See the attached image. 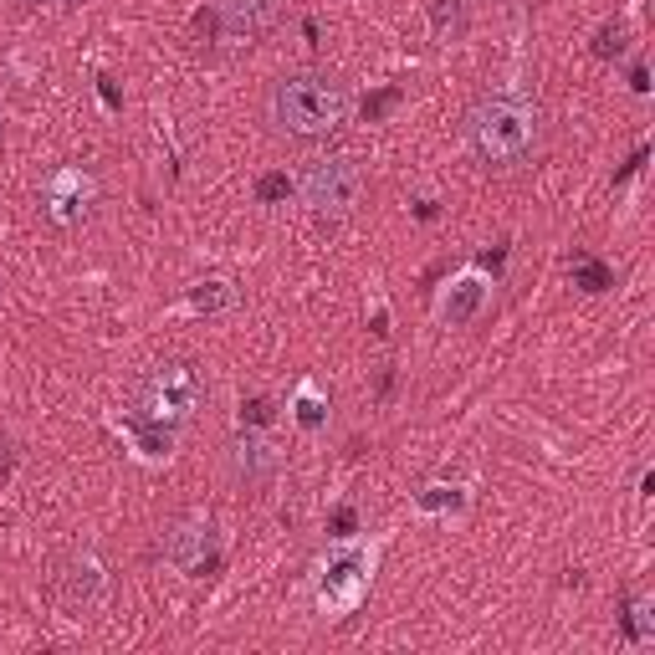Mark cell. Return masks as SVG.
Segmentation results:
<instances>
[{
	"instance_id": "obj_1",
	"label": "cell",
	"mask_w": 655,
	"mask_h": 655,
	"mask_svg": "<svg viewBox=\"0 0 655 655\" xmlns=\"http://www.w3.org/2000/svg\"><path fill=\"white\" fill-rule=\"evenodd\" d=\"M466 149L487 169H522L543 154L548 139V113L533 93L522 87H487L461 118Z\"/></svg>"
},
{
	"instance_id": "obj_2",
	"label": "cell",
	"mask_w": 655,
	"mask_h": 655,
	"mask_svg": "<svg viewBox=\"0 0 655 655\" xmlns=\"http://www.w3.org/2000/svg\"><path fill=\"white\" fill-rule=\"evenodd\" d=\"M354 118V93L338 72L323 67H292L267 87V123L277 139L292 144H328Z\"/></svg>"
},
{
	"instance_id": "obj_3",
	"label": "cell",
	"mask_w": 655,
	"mask_h": 655,
	"mask_svg": "<svg viewBox=\"0 0 655 655\" xmlns=\"http://www.w3.org/2000/svg\"><path fill=\"white\" fill-rule=\"evenodd\" d=\"M200 405H205V374L190 359H159L134 384V410L144 420H159V425H174V430H180Z\"/></svg>"
},
{
	"instance_id": "obj_4",
	"label": "cell",
	"mask_w": 655,
	"mask_h": 655,
	"mask_svg": "<svg viewBox=\"0 0 655 655\" xmlns=\"http://www.w3.org/2000/svg\"><path fill=\"white\" fill-rule=\"evenodd\" d=\"M359 195H364V169H359V159H348V154L313 159L308 169L297 174V200L328 226L343 221V215L359 205Z\"/></svg>"
},
{
	"instance_id": "obj_5",
	"label": "cell",
	"mask_w": 655,
	"mask_h": 655,
	"mask_svg": "<svg viewBox=\"0 0 655 655\" xmlns=\"http://www.w3.org/2000/svg\"><path fill=\"white\" fill-rule=\"evenodd\" d=\"M164 563L185 579H215L221 574V528L205 512H185L164 528Z\"/></svg>"
},
{
	"instance_id": "obj_6",
	"label": "cell",
	"mask_w": 655,
	"mask_h": 655,
	"mask_svg": "<svg viewBox=\"0 0 655 655\" xmlns=\"http://www.w3.org/2000/svg\"><path fill=\"white\" fill-rule=\"evenodd\" d=\"M98 200H103V185H98V174L87 164H57L47 180H41V190H36L41 215H47L52 226H62V231L82 226L87 215L98 210Z\"/></svg>"
},
{
	"instance_id": "obj_7",
	"label": "cell",
	"mask_w": 655,
	"mask_h": 655,
	"mask_svg": "<svg viewBox=\"0 0 655 655\" xmlns=\"http://www.w3.org/2000/svg\"><path fill=\"white\" fill-rule=\"evenodd\" d=\"M47 589L67 615H87V609L108 594V569H103V558L93 548H67V553L52 558Z\"/></svg>"
},
{
	"instance_id": "obj_8",
	"label": "cell",
	"mask_w": 655,
	"mask_h": 655,
	"mask_svg": "<svg viewBox=\"0 0 655 655\" xmlns=\"http://www.w3.org/2000/svg\"><path fill=\"white\" fill-rule=\"evenodd\" d=\"M221 466H226V476H231V487H241V492H261V487H272V482H277L282 451L241 425V435H231L226 451H221Z\"/></svg>"
},
{
	"instance_id": "obj_9",
	"label": "cell",
	"mask_w": 655,
	"mask_h": 655,
	"mask_svg": "<svg viewBox=\"0 0 655 655\" xmlns=\"http://www.w3.org/2000/svg\"><path fill=\"white\" fill-rule=\"evenodd\" d=\"M215 6V26H221V41L231 47H251L261 41L287 11V0H210Z\"/></svg>"
},
{
	"instance_id": "obj_10",
	"label": "cell",
	"mask_w": 655,
	"mask_h": 655,
	"mask_svg": "<svg viewBox=\"0 0 655 655\" xmlns=\"http://www.w3.org/2000/svg\"><path fill=\"white\" fill-rule=\"evenodd\" d=\"M369 569H374V558L369 553H338L328 569H323V604L328 609H354L369 589Z\"/></svg>"
},
{
	"instance_id": "obj_11",
	"label": "cell",
	"mask_w": 655,
	"mask_h": 655,
	"mask_svg": "<svg viewBox=\"0 0 655 655\" xmlns=\"http://www.w3.org/2000/svg\"><path fill=\"white\" fill-rule=\"evenodd\" d=\"M482 302H487V282H476V277H461L456 287H451V297H446V308H441V318L451 323V328H466L476 313H482Z\"/></svg>"
},
{
	"instance_id": "obj_12",
	"label": "cell",
	"mask_w": 655,
	"mask_h": 655,
	"mask_svg": "<svg viewBox=\"0 0 655 655\" xmlns=\"http://www.w3.org/2000/svg\"><path fill=\"white\" fill-rule=\"evenodd\" d=\"M569 277H574V287L589 292V297H599V292L615 287V267L599 261V256H589V251H569Z\"/></svg>"
},
{
	"instance_id": "obj_13",
	"label": "cell",
	"mask_w": 655,
	"mask_h": 655,
	"mask_svg": "<svg viewBox=\"0 0 655 655\" xmlns=\"http://www.w3.org/2000/svg\"><path fill=\"white\" fill-rule=\"evenodd\" d=\"M123 425H128V435L139 441L144 456H169V446H174V425H159V420H144V415H128Z\"/></svg>"
},
{
	"instance_id": "obj_14",
	"label": "cell",
	"mask_w": 655,
	"mask_h": 655,
	"mask_svg": "<svg viewBox=\"0 0 655 655\" xmlns=\"http://www.w3.org/2000/svg\"><path fill=\"white\" fill-rule=\"evenodd\" d=\"M466 31V0H430V36L456 41Z\"/></svg>"
},
{
	"instance_id": "obj_15",
	"label": "cell",
	"mask_w": 655,
	"mask_h": 655,
	"mask_svg": "<svg viewBox=\"0 0 655 655\" xmlns=\"http://www.w3.org/2000/svg\"><path fill=\"white\" fill-rule=\"evenodd\" d=\"M620 630H625L630 645H640V640L655 635V620H650V604H645V599H635V594L620 599Z\"/></svg>"
},
{
	"instance_id": "obj_16",
	"label": "cell",
	"mask_w": 655,
	"mask_h": 655,
	"mask_svg": "<svg viewBox=\"0 0 655 655\" xmlns=\"http://www.w3.org/2000/svg\"><path fill=\"white\" fill-rule=\"evenodd\" d=\"M292 410H297V425H302V430H318L323 415H328V400L318 395V384H302L297 400H292Z\"/></svg>"
},
{
	"instance_id": "obj_17",
	"label": "cell",
	"mask_w": 655,
	"mask_h": 655,
	"mask_svg": "<svg viewBox=\"0 0 655 655\" xmlns=\"http://www.w3.org/2000/svg\"><path fill=\"white\" fill-rule=\"evenodd\" d=\"M231 302H236L231 282H200V287L190 292V308H195V313H221V308H231Z\"/></svg>"
},
{
	"instance_id": "obj_18",
	"label": "cell",
	"mask_w": 655,
	"mask_h": 655,
	"mask_svg": "<svg viewBox=\"0 0 655 655\" xmlns=\"http://www.w3.org/2000/svg\"><path fill=\"white\" fill-rule=\"evenodd\" d=\"M287 195H297V180L287 169H272V174H261V180H256V200L261 205H282Z\"/></svg>"
},
{
	"instance_id": "obj_19",
	"label": "cell",
	"mask_w": 655,
	"mask_h": 655,
	"mask_svg": "<svg viewBox=\"0 0 655 655\" xmlns=\"http://www.w3.org/2000/svg\"><path fill=\"white\" fill-rule=\"evenodd\" d=\"M594 57H625V26L620 21H604L599 31H594Z\"/></svg>"
},
{
	"instance_id": "obj_20",
	"label": "cell",
	"mask_w": 655,
	"mask_h": 655,
	"mask_svg": "<svg viewBox=\"0 0 655 655\" xmlns=\"http://www.w3.org/2000/svg\"><path fill=\"white\" fill-rule=\"evenodd\" d=\"M272 420H277V400H267V395L241 400V425L246 430H261V425H272Z\"/></svg>"
},
{
	"instance_id": "obj_21",
	"label": "cell",
	"mask_w": 655,
	"mask_h": 655,
	"mask_svg": "<svg viewBox=\"0 0 655 655\" xmlns=\"http://www.w3.org/2000/svg\"><path fill=\"white\" fill-rule=\"evenodd\" d=\"M354 528H359V512H354V507H338V512L328 517V533H333V538H354Z\"/></svg>"
},
{
	"instance_id": "obj_22",
	"label": "cell",
	"mask_w": 655,
	"mask_h": 655,
	"mask_svg": "<svg viewBox=\"0 0 655 655\" xmlns=\"http://www.w3.org/2000/svg\"><path fill=\"white\" fill-rule=\"evenodd\" d=\"M395 103H400V87H384V93H374V98L364 103V118L374 123V118H379L384 108H395Z\"/></svg>"
},
{
	"instance_id": "obj_23",
	"label": "cell",
	"mask_w": 655,
	"mask_h": 655,
	"mask_svg": "<svg viewBox=\"0 0 655 655\" xmlns=\"http://www.w3.org/2000/svg\"><path fill=\"white\" fill-rule=\"evenodd\" d=\"M420 507H430V512H441V507H461V497H456L451 487H430V492L420 497Z\"/></svg>"
},
{
	"instance_id": "obj_24",
	"label": "cell",
	"mask_w": 655,
	"mask_h": 655,
	"mask_svg": "<svg viewBox=\"0 0 655 655\" xmlns=\"http://www.w3.org/2000/svg\"><path fill=\"white\" fill-rule=\"evenodd\" d=\"M11 471H16V446L0 441V482H11Z\"/></svg>"
},
{
	"instance_id": "obj_25",
	"label": "cell",
	"mask_w": 655,
	"mask_h": 655,
	"mask_svg": "<svg viewBox=\"0 0 655 655\" xmlns=\"http://www.w3.org/2000/svg\"><path fill=\"white\" fill-rule=\"evenodd\" d=\"M640 164H645V149H635V154L625 159V169L615 174V185H625V180H635V174H640Z\"/></svg>"
},
{
	"instance_id": "obj_26",
	"label": "cell",
	"mask_w": 655,
	"mask_h": 655,
	"mask_svg": "<svg viewBox=\"0 0 655 655\" xmlns=\"http://www.w3.org/2000/svg\"><path fill=\"white\" fill-rule=\"evenodd\" d=\"M98 93H103V103H108V108H123L118 87H113V77H98Z\"/></svg>"
},
{
	"instance_id": "obj_27",
	"label": "cell",
	"mask_w": 655,
	"mask_h": 655,
	"mask_svg": "<svg viewBox=\"0 0 655 655\" xmlns=\"http://www.w3.org/2000/svg\"><path fill=\"white\" fill-rule=\"evenodd\" d=\"M369 333H374V338H389V313H384V308H374V318H369Z\"/></svg>"
},
{
	"instance_id": "obj_28",
	"label": "cell",
	"mask_w": 655,
	"mask_h": 655,
	"mask_svg": "<svg viewBox=\"0 0 655 655\" xmlns=\"http://www.w3.org/2000/svg\"><path fill=\"white\" fill-rule=\"evenodd\" d=\"M476 261H482V267H492V272H497L502 261H507V246H497V251H482V256H476Z\"/></svg>"
},
{
	"instance_id": "obj_29",
	"label": "cell",
	"mask_w": 655,
	"mask_h": 655,
	"mask_svg": "<svg viewBox=\"0 0 655 655\" xmlns=\"http://www.w3.org/2000/svg\"><path fill=\"white\" fill-rule=\"evenodd\" d=\"M630 87H635V93H645V87H650V77H645V67H640V62L630 67Z\"/></svg>"
},
{
	"instance_id": "obj_30",
	"label": "cell",
	"mask_w": 655,
	"mask_h": 655,
	"mask_svg": "<svg viewBox=\"0 0 655 655\" xmlns=\"http://www.w3.org/2000/svg\"><path fill=\"white\" fill-rule=\"evenodd\" d=\"M415 215H420V221H435L441 210H435V200H415Z\"/></svg>"
},
{
	"instance_id": "obj_31",
	"label": "cell",
	"mask_w": 655,
	"mask_h": 655,
	"mask_svg": "<svg viewBox=\"0 0 655 655\" xmlns=\"http://www.w3.org/2000/svg\"><path fill=\"white\" fill-rule=\"evenodd\" d=\"M0 134H6V123H0Z\"/></svg>"
}]
</instances>
